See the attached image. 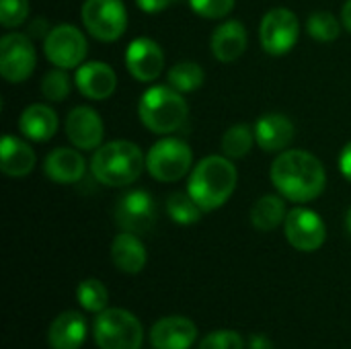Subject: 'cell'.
<instances>
[{"label": "cell", "mask_w": 351, "mask_h": 349, "mask_svg": "<svg viewBox=\"0 0 351 349\" xmlns=\"http://www.w3.org/2000/svg\"><path fill=\"white\" fill-rule=\"evenodd\" d=\"M271 183L282 197L308 204L325 191L327 175L323 163L304 150H286L271 165Z\"/></svg>", "instance_id": "1"}, {"label": "cell", "mask_w": 351, "mask_h": 349, "mask_svg": "<svg viewBox=\"0 0 351 349\" xmlns=\"http://www.w3.org/2000/svg\"><path fill=\"white\" fill-rule=\"evenodd\" d=\"M239 175L228 156H206L193 167L187 183V193L204 212L218 210L234 193Z\"/></svg>", "instance_id": "2"}, {"label": "cell", "mask_w": 351, "mask_h": 349, "mask_svg": "<svg viewBox=\"0 0 351 349\" xmlns=\"http://www.w3.org/2000/svg\"><path fill=\"white\" fill-rule=\"evenodd\" d=\"M146 169V156L140 146L128 140H113L93 154L90 171L95 179L107 187H125L140 179Z\"/></svg>", "instance_id": "3"}, {"label": "cell", "mask_w": 351, "mask_h": 349, "mask_svg": "<svg viewBox=\"0 0 351 349\" xmlns=\"http://www.w3.org/2000/svg\"><path fill=\"white\" fill-rule=\"evenodd\" d=\"M181 95L173 86H150L138 103L140 121L154 134L177 132L189 115V107Z\"/></svg>", "instance_id": "4"}, {"label": "cell", "mask_w": 351, "mask_h": 349, "mask_svg": "<svg viewBox=\"0 0 351 349\" xmlns=\"http://www.w3.org/2000/svg\"><path fill=\"white\" fill-rule=\"evenodd\" d=\"M144 329L136 315L123 309H105L95 321V344L99 349H140Z\"/></svg>", "instance_id": "5"}, {"label": "cell", "mask_w": 351, "mask_h": 349, "mask_svg": "<svg viewBox=\"0 0 351 349\" xmlns=\"http://www.w3.org/2000/svg\"><path fill=\"white\" fill-rule=\"evenodd\" d=\"M193 163V152L189 144L179 138H162L158 140L146 156L148 173L162 183L179 181L187 175Z\"/></svg>", "instance_id": "6"}, {"label": "cell", "mask_w": 351, "mask_h": 349, "mask_svg": "<svg viewBox=\"0 0 351 349\" xmlns=\"http://www.w3.org/2000/svg\"><path fill=\"white\" fill-rule=\"evenodd\" d=\"M82 23L99 41H117L128 29V10L121 0H86Z\"/></svg>", "instance_id": "7"}, {"label": "cell", "mask_w": 351, "mask_h": 349, "mask_svg": "<svg viewBox=\"0 0 351 349\" xmlns=\"http://www.w3.org/2000/svg\"><path fill=\"white\" fill-rule=\"evenodd\" d=\"M298 16L290 8H271L259 25V41L269 56H284L298 43Z\"/></svg>", "instance_id": "8"}, {"label": "cell", "mask_w": 351, "mask_h": 349, "mask_svg": "<svg viewBox=\"0 0 351 349\" xmlns=\"http://www.w3.org/2000/svg\"><path fill=\"white\" fill-rule=\"evenodd\" d=\"M43 53L56 68H78L86 56V39L74 25H58L43 39Z\"/></svg>", "instance_id": "9"}, {"label": "cell", "mask_w": 351, "mask_h": 349, "mask_svg": "<svg viewBox=\"0 0 351 349\" xmlns=\"http://www.w3.org/2000/svg\"><path fill=\"white\" fill-rule=\"evenodd\" d=\"M35 45L29 35L6 33L0 39V74L6 82H23L35 68Z\"/></svg>", "instance_id": "10"}, {"label": "cell", "mask_w": 351, "mask_h": 349, "mask_svg": "<svg viewBox=\"0 0 351 349\" xmlns=\"http://www.w3.org/2000/svg\"><path fill=\"white\" fill-rule=\"evenodd\" d=\"M156 204L150 193L136 189L119 197L115 206V222L123 232L148 234L156 224Z\"/></svg>", "instance_id": "11"}, {"label": "cell", "mask_w": 351, "mask_h": 349, "mask_svg": "<svg viewBox=\"0 0 351 349\" xmlns=\"http://www.w3.org/2000/svg\"><path fill=\"white\" fill-rule=\"evenodd\" d=\"M284 230L288 243L304 253H313L321 249L327 239V228L323 218L306 208H294L292 212H288Z\"/></svg>", "instance_id": "12"}, {"label": "cell", "mask_w": 351, "mask_h": 349, "mask_svg": "<svg viewBox=\"0 0 351 349\" xmlns=\"http://www.w3.org/2000/svg\"><path fill=\"white\" fill-rule=\"evenodd\" d=\"M125 68L136 80L152 82L165 70V51L154 39L138 37L128 45Z\"/></svg>", "instance_id": "13"}, {"label": "cell", "mask_w": 351, "mask_h": 349, "mask_svg": "<svg viewBox=\"0 0 351 349\" xmlns=\"http://www.w3.org/2000/svg\"><path fill=\"white\" fill-rule=\"evenodd\" d=\"M66 134L78 150H95L103 142V119L90 107H74L66 117Z\"/></svg>", "instance_id": "14"}, {"label": "cell", "mask_w": 351, "mask_h": 349, "mask_svg": "<svg viewBox=\"0 0 351 349\" xmlns=\"http://www.w3.org/2000/svg\"><path fill=\"white\" fill-rule=\"evenodd\" d=\"M76 88L93 101L109 99L115 93L117 86V74L115 70L105 62H86L76 68L74 74Z\"/></svg>", "instance_id": "15"}, {"label": "cell", "mask_w": 351, "mask_h": 349, "mask_svg": "<svg viewBox=\"0 0 351 349\" xmlns=\"http://www.w3.org/2000/svg\"><path fill=\"white\" fill-rule=\"evenodd\" d=\"M197 341V327L187 317H165L150 329V344L156 349H189Z\"/></svg>", "instance_id": "16"}, {"label": "cell", "mask_w": 351, "mask_h": 349, "mask_svg": "<svg viewBox=\"0 0 351 349\" xmlns=\"http://www.w3.org/2000/svg\"><path fill=\"white\" fill-rule=\"evenodd\" d=\"M86 171L84 156L72 148H56L43 160V173L60 185L78 183Z\"/></svg>", "instance_id": "17"}, {"label": "cell", "mask_w": 351, "mask_h": 349, "mask_svg": "<svg viewBox=\"0 0 351 349\" xmlns=\"http://www.w3.org/2000/svg\"><path fill=\"white\" fill-rule=\"evenodd\" d=\"M86 339V319L76 311H66L53 319L47 331L51 349H80Z\"/></svg>", "instance_id": "18"}, {"label": "cell", "mask_w": 351, "mask_h": 349, "mask_svg": "<svg viewBox=\"0 0 351 349\" xmlns=\"http://www.w3.org/2000/svg\"><path fill=\"white\" fill-rule=\"evenodd\" d=\"M247 43H249V37H247L245 25L239 21H224L212 33L210 49H212L216 60L228 64V62L239 60L245 53Z\"/></svg>", "instance_id": "19"}, {"label": "cell", "mask_w": 351, "mask_h": 349, "mask_svg": "<svg viewBox=\"0 0 351 349\" xmlns=\"http://www.w3.org/2000/svg\"><path fill=\"white\" fill-rule=\"evenodd\" d=\"M294 138V123L282 113H267L255 123V140L265 152L284 150Z\"/></svg>", "instance_id": "20"}, {"label": "cell", "mask_w": 351, "mask_h": 349, "mask_svg": "<svg viewBox=\"0 0 351 349\" xmlns=\"http://www.w3.org/2000/svg\"><path fill=\"white\" fill-rule=\"evenodd\" d=\"M19 130L27 140L33 142H47L58 132V115L45 103L29 105L19 117Z\"/></svg>", "instance_id": "21"}, {"label": "cell", "mask_w": 351, "mask_h": 349, "mask_svg": "<svg viewBox=\"0 0 351 349\" xmlns=\"http://www.w3.org/2000/svg\"><path fill=\"white\" fill-rule=\"evenodd\" d=\"M146 249L142 245V241L138 239V234L132 232H121L113 239L111 243V261L113 265L123 272V274H140L146 265Z\"/></svg>", "instance_id": "22"}, {"label": "cell", "mask_w": 351, "mask_h": 349, "mask_svg": "<svg viewBox=\"0 0 351 349\" xmlns=\"http://www.w3.org/2000/svg\"><path fill=\"white\" fill-rule=\"evenodd\" d=\"M0 169L8 177H25L35 167V152L31 146L10 134L2 136L0 142Z\"/></svg>", "instance_id": "23"}, {"label": "cell", "mask_w": 351, "mask_h": 349, "mask_svg": "<svg viewBox=\"0 0 351 349\" xmlns=\"http://www.w3.org/2000/svg\"><path fill=\"white\" fill-rule=\"evenodd\" d=\"M286 204L280 195H263L251 208V222L257 230L269 232L286 222Z\"/></svg>", "instance_id": "24"}, {"label": "cell", "mask_w": 351, "mask_h": 349, "mask_svg": "<svg viewBox=\"0 0 351 349\" xmlns=\"http://www.w3.org/2000/svg\"><path fill=\"white\" fill-rule=\"evenodd\" d=\"M167 80H169V86H173L179 93H193L204 84L206 74L202 66L195 62H179L169 70Z\"/></svg>", "instance_id": "25"}, {"label": "cell", "mask_w": 351, "mask_h": 349, "mask_svg": "<svg viewBox=\"0 0 351 349\" xmlns=\"http://www.w3.org/2000/svg\"><path fill=\"white\" fill-rule=\"evenodd\" d=\"M167 214L171 216L173 222H177L181 226H189V224L199 222L204 210L197 206V202L189 193L175 191L167 200Z\"/></svg>", "instance_id": "26"}, {"label": "cell", "mask_w": 351, "mask_h": 349, "mask_svg": "<svg viewBox=\"0 0 351 349\" xmlns=\"http://www.w3.org/2000/svg\"><path fill=\"white\" fill-rule=\"evenodd\" d=\"M255 142V130L247 123H237L222 136V150L228 158H243L251 152Z\"/></svg>", "instance_id": "27"}, {"label": "cell", "mask_w": 351, "mask_h": 349, "mask_svg": "<svg viewBox=\"0 0 351 349\" xmlns=\"http://www.w3.org/2000/svg\"><path fill=\"white\" fill-rule=\"evenodd\" d=\"M76 298H78V304L88 311V313H103L109 304V292L105 288L103 282L90 278V280H84L78 284L76 288Z\"/></svg>", "instance_id": "28"}, {"label": "cell", "mask_w": 351, "mask_h": 349, "mask_svg": "<svg viewBox=\"0 0 351 349\" xmlns=\"http://www.w3.org/2000/svg\"><path fill=\"white\" fill-rule=\"evenodd\" d=\"M306 31L313 39L321 41V43H329L335 41L341 33V23L327 10H319L313 12L306 21Z\"/></svg>", "instance_id": "29"}, {"label": "cell", "mask_w": 351, "mask_h": 349, "mask_svg": "<svg viewBox=\"0 0 351 349\" xmlns=\"http://www.w3.org/2000/svg\"><path fill=\"white\" fill-rule=\"evenodd\" d=\"M70 91H72V84H70V78L64 68H53V70L45 72V76L41 80V93L47 101L62 103L70 95Z\"/></svg>", "instance_id": "30"}, {"label": "cell", "mask_w": 351, "mask_h": 349, "mask_svg": "<svg viewBox=\"0 0 351 349\" xmlns=\"http://www.w3.org/2000/svg\"><path fill=\"white\" fill-rule=\"evenodd\" d=\"M29 16V0H0V25L12 29Z\"/></svg>", "instance_id": "31"}, {"label": "cell", "mask_w": 351, "mask_h": 349, "mask_svg": "<svg viewBox=\"0 0 351 349\" xmlns=\"http://www.w3.org/2000/svg\"><path fill=\"white\" fill-rule=\"evenodd\" d=\"M189 6L202 19H224L232 12L234 0H189Z\"/></svg>", "instance_id": "32"}, {"label": "cell", "mask_w": 351, "mask_h": 349, "mask_svg": "<svg viewBox=\"0 0 351 349\" xmlns=\"http://www.w3.org/2000/svg\"><path fill=\"white\" fill-rule=\"evenodd\" d=\"M197 349H245V339L237 331H214L199 341Z\"/></svg>", "instance_id": "33"}, {"label": "cell", "mask_w": 351, "mask_h": 349, "mask_svg": "<svg viewBox=\"0 0 351 349\" xmlns=\"http://www.w3.org/2000/svg\"><path fill=\"white\" fill-rule=\"evenodd\" d=\"M175 2H177V0H136L138 8H140V10H144V12H150V14H154V12H162L165 8L173 6Z\"/></svg>", "instance_id": "34"}, {"label": "cell", "mask_w": 351, "mask_h": 349, "mask_svg": "<svg viewBox=\"0 0 351 349\" xmlns=\"http://www.w3.org/2000/svg\"><path fill=\"white\" fill-rule=\"evenodd\" d=\"M51 29L47 27V21L45 19H33V23L29 25V31H27V35L29 37H33V39H37V37H47V33H49Z\"/></svg>", "instance_id": "35"}, {"label": "cell", "mask_w": 351, "mask_h": 349, "mask_svg": "<svg viewBox=\"0 0 351 349\" xmlns=\"http://www.w3.org/2000/svg\"><path fill=\"white\" fill-rule=\"evenodd\" d=\"M339 171H341V175L351 183V142L341 150V154H339Z\"/></svg>", "instance_id": "36"}, {"label": "cell", "mask_w": 351, "mask_h": 349, "mask_svg": "<svg viewBox=\"0 0 351 349\" xmlns=\"http://www.w3.org/2000/svg\"><path fill=\"white\" fill-rule=\"evenodd\" d=\"M251 349H274V346L269 344V339L267 337H253V341H251Z\"/></svg>", "instance_id": "37"}, {"label": "cell", "mask_w": 351, "mask_h": 349, "mask_svg": "<svg viewBox=\"0 0 351 349\" xmlns=\"http://www.w3.org/2000/svg\"><path fill=\"white\" fill-rule=\"evenodd\" d=\"M341 21H343V25H346V29L351 33V0L346 2V6H343V10H341Z\"/></svg>", "instance_id": "38"}, {"label": "cell", "mask_w": 351, "mask_h": 349, "mask_svg": "<svg viewBox=\"0 0 351 349\" xmlns=\"http://www.w3.org/2000/svg\"><path fill=\"white\" fill-rule=\"evenodd\" d=\"M346 226H348V230H350L351 234V208L348 210V214H346Z\"/></svg>", "instance_id": "39"}]
</instances>
